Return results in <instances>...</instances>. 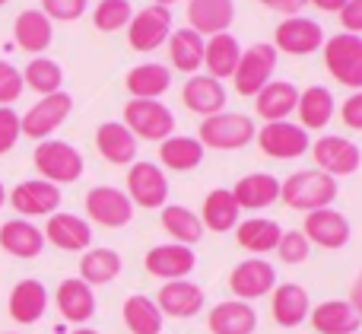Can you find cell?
<instances>
[{"instance_id":"obj_20","label":"cell","mask_w":362,"mask_h":334,"mask_svg":"<svg viewBox=\"0 0 362 334\" xmlns=\"http://www.w3.org/2000/svg\"><path fill=\"white\" fill-rule=\"evenodd\" d=\"M204 287H197L194 280H169L156 293L159 312L169 318H194L197 312H204Z\"/></svg>"},{"instance_id":"obj_34","label":"cell","mask_w":362,"mask_h":334,"mask_svg":"<svg viewBox=\"0 0 362 334\" xmlns=\"http://www.w3.org/2000/svg\"><path fill=\"white\" fill-rule=\"evenodd\" d=\"M299 102V89L286 80H270L261 93L255 96V112L264 121H289Z\"/></svg>"},{"instance_id":"obj_15","label":"cell","mask_w":362,"mask_h":334,"mask_svg":"<svg viewBox=\"0 0 362 334\" xmlns=\"http://www.w3.org/2000/svg\"><path fill=\"white\" fill-rule=\"evenodd\" d=\"M274 287H276V267L264 258L238 261L229 274V290H232V296L242 299V303L267 296V293H274Z\"/></svg>"},{"instance_id":"obj_48","label":"cell","mask_w":362,"mask_h":334,"mask_svg":"<svg viewBox=\"0 0 362 334\" xmlns=\"http://www.w3.org/2000/svg\"><path fill=\"white\" fill-rule=\"evenodd\" d=\"M340 25L350 35H362V0H346V6L340 10Z\"/></svg>"},{"instance_id":"obj_18","label":"cell","mask_w":362,"mask_h":334,"mask_svg":"<svg viewBox=\"0 0 362 334\" xmlns=\"http://www.w3.org/2000/svg\"><path fill=\"white\" fill-rule=\"evenodd\" d=\"M45 242H51L61 252H86L93 248V226H89L86 217L76 214H51L48 223H45Z\"/></svg>"},{"instance_id":"obj_35","label":"cell","mask_w":362,"mask_h":334,"mask_svg":"<svg viewBox=\"0 0 362 334\" xmlns=\"http://www.w3.org/2000/svg\"><path fill=\"white\" fill-rule=\"evenodd\" d=\"M204 144L187 134H172L159 144V166L169 172H191L204 163Z\"/></svg>"},{"instance_id":"obj_37","label":"cell","mask_w":362,"mask_h":334,"mask_svg":"<svg viewBox=\"0 0 362 334\" xmlns=\"http://www.w3.org/2000/svg\"><path fill=\"white\" fill-rule=\"evenodd\" d=\"M204 45L206 38L197 35L194 29H172L169 35V61L178 74H187L194 76L200 67H204Z\"/></svg>"},{"instance_id":"obj_36","label":"cell","mask_w":362,"mask_h":334,"mask_svg":"<svg viewBox=\"0 0 362 334\" xmlns=\"http://www.w3.org/2000/svg\"><path fill=\"white\" fill-rule=\"evenodd\" d=\"M283 236V226L276 220H267V217H251V220H242L235 226V242L238 248L257 255H267V252H276V242Z\"/></svg>"},{"instance_id":"obj_9","label":"cell","mask_w":362,"mask_h":334,"mask_svg":"<svg viewBox=\"0 0 362 334\" xmlns=\"http://www.w3.org/2000/svg\"><path fill=\"white\" fill-rule=\"evenodd\" d=\"M172 25H175V19H172L169 6L150 4L134 13L131 23H127V45L134 51H156L169 42Z\"/></svg>"},{"instance_id":"obj_28","label":"cell","mask_w":362,"mask_h":334,"mask_svg":"<svg viewBox=\"0 0 362 334\" xmlns=\"http://www.w3.org/2000/svg\"><path fill=\"white\" fill-rule=\"evenodd\" d=\"M13 42L25 51V54H42L54 42V23L45 16L42 10H23L13 23Z\"/></svg>"},{"instance_id":"obj_58","label":"cell","mask_w":362,"mask_h":334,"mask_svg":"<svg viewBox=\"0 0 362 334\" xmlns=\"http://www.w3.org/2000/svg\"><path fill=\"white\" fill-rule=\"evenodd\" d=\"M356 334H362V331H356Z\"/></svg>"},{"instance_id":"obj_50","label":"cell","mask_w":362,"mask_h":334,"mask_svg":"<svg viewBox=\"0 0 362 334\" xmlns=\"http://www.w3.org/2000/svg\"><path fill=\"white\" fill-rule=\"evenodd\" d=\"M267 10L283 13V16H302V10L308 6V0H261Z\"/></svg>"},{"instance_id":"obj_8","label":"cell","mask_w":362,"mask_h":334,"mask_svg":"<svg viewBox=\"0 0 362 334\" xmlns=\"http://www.w3.org/2000/svg\"><path fill=\"white\" fill-rule=\"evenodd\" d=\"M70 112H74V96L61 89V93H54V96H42L29 112L19 115V125H23L25 137L42 144V140H48L51 134L70 118Z\"/></svg>"},{"instance_id":"obj_49","label":"cell","mask_w":362,"mask_h":334,"mask_svg":"<svg viewBox=\"0 0 362 334\" xmlns=\"http://www.w3.org/2000/svg\"><path fill=\"white\" fill-rule=\"evenodd\" d=\"M340 118H344L346 127H353V131H362V89H359V93H353L350 99L344 102V108H340Z\"/></svg>"},{"instance_id":"obj_16","label":"cell","mask_w":362,"mask_h":334,"mask_svg":"<svg viewBox=\"0 0 362 334\" xmlns=\"http://www.w3.org/2000/svg\"><path fill=\"white\" fill-rule=\"evenodd\" d=\"M302 236H305L312 246L327 248V252H337V248H344L346 242H350L353 229H350V220H346L340 210L321 207V210H312V214H305Z\"/></svg>"},{"instance_id":"obj_13","label":"cell","mask_w":362,"mask_h":334,"mask_svg":"<svg viewBox=\"0 0 362 334\" xmlns=\"http://www.w3.org/2000/svg\"><path fill=\"white\" fill-rule=\"evenodd\" d=\"M6 201L16 210L23 220L32 217H51L61 207V188L45 178H29V182H19L13 191H6Z\"/></svg>"},{"instance_id":"obj_30","label":"cell","mask_w":362,"mask_h":334,"mask_svg":"<svg viewBox=\"0 0 362 334\" xmlns=\"http://www.w3.org/2000/svg\"><path fill=\"white\" fill-rule=\"evenodd\" d=\"M95 150L112 166L137 163V137H134L121 121H105V125H99V131H95Z\"/></svg>"},{"instance_id":"obj_11","label":"cell","mask_w":362,"mask_h":334,"mask_svg":"<svg viewBox=\"0 0 362 334\" xmlns=\"http://www.w3.org/2000/svg\"><path fill=\"white\" fill-rule=\"evenodd\" d=\"M86 217L89 223L105 229H121L134 220V204L121 188L112 185H95L86 191Z\"/></svg>"},{"instance_id":"obj_44","label":"cell","mask_w":362,"mask_h":334,"mask_svg":"<svg viewBox=\"0 0 362 334\" xmlns=\"http://www.w3.org/2000/svg\"><path fill=\"white\" fill-rule=\"evenodd\" d=\"M276 255L283 265H302L312 255V242L302 236V229H283L280 242H276Z\"/></svg>"},{"instance_id":"obj_45","label":"cell","mask_w":362,"mask_h":334,"mask_svg":"<svg viewBox=\"0 0 362 334\" xmlns=\"http://www.w3.org/2000/svg\"><path fill=\"white\" fill-rule=\"evenodd\" d=\"M89 0H42V13L51 23H74L86 13Z\"/></svg>"},{"instance_id":"obj_38","label":"cell","mask_w":362,"mask_h":334,"mask_svg":"<svg viewBox=\"0 0 362 334\" xmlns=\"http://www.w3.org/2000/svg\"><path fill=\"white\" fill-rule=\"evenodd\" d=\"M238 204L235 197H232L229 188H213L210 195L204 197V207H200V223H204V229H210V233H229V229L238 226Z\"/></svg>"},{"instance_id":"obj_55","label":"cell","mask_w":362,"mask_h":334,"mask_svg":"<svg viewBox=\"0 0 362 334\" xmlns=\"http://www.w3.org/2000/svg\"><path fill=\"white\" fill-rule=\"evenodd\" d=\"M6 204V188H4V182H0V207Z\"/></svg>"},{"instance_id":"obj_17","label":"cell","mask_w":362,"mask_h":334,"mask_svg":"<svg viewBox=\"0 0 362 334\" xmlns=\"http://www.w3.org/2000/svg\"><path fill=\"white\" fill-rule=\"evenodd\" d=\"M146 274L159 280H187L191 271L197 267V255L191 246H178V242H163V246H153L144 258Z\"/></svg>"},{"instance_id":"obj_43","label":"cell","mask_w":362,"mask_h":334,"mask_svg":"<svg viewBox=\"0 0 362 334\" xmlns=\"http://www.w3.org/2000/svg\"><path fill=\"white\" fill-rule=\"evenodd\" d=\"M134 16L131 0H99V6L93 10V25L99 32H118L127 29Z\"/></svg>"},{"instance_id":"obj_6","label":"cell","mask_w":362,"mask_h":334,"mask_svg":"<svg viewBox=\"0 0 362 334\" xmlns=\"http://www.w3.org/2000/svg\"><path fill=\"white\" fill-rule=\"evenodd\" d=\"M169 178H165V169L159 163H131L127 166V191L134 207L144 210H163L169 204Z\"/></svg>"},{"instance_id":"obj_31","label":"cell","mask_w":362,"mask_h":334,"mask_svg":"<svg viewBox=\"0 0 362 334\" xmlns=\"http://www.w3.org/2000/svg\"><path fill=\"white\" fill-rule=\"evenodd\" d=\"M238 57H242V45L232 32H219V35H210L204 45V67H206V76L213 80H232L238 67Z\"/></svg>"},{"instance_id":"obj_7","label":"cell","mask_w":362,"mask_h":334,"mask_svg":"<svg viewBox=\"0 0 362 334\" xmlns=\"http://www.w3.org/2000/svg\"><path fill=\"white\" fill-rule=\"evenodd\" d=\"M276 57H280V51H276L274 45H267V42H255L251 48H245L242 57H238L235 74H232L235 93L238 96H251V99H255V96L270 83V76H274Z\"/></svg>"},{"instance_id":"obj_2","label":"cell","mask_w":362,"mask_h":334,"mask_svg":"<svg viewBox=\"0 0 362 334\" xmlns=\"http://www.w3.org/2000/svg\"><path fill=\"white\" fill-rule=\"evenodd\" d=\"M32 163H35V172L45 178V182L51 185H74L76 178L83 175V169H86V163H83V153L76 150L74 144H67V140H42V144L35 146V153H32Z\"/></svg>"},{"instance_id":"obj_14","label":"cell","mask_w":362,"mask_h":334,"mask_svg":"<svg viewBox=\"0 0 362 334\" xmlns=\"http://www.w3.org/2000/svg\"><path fill=\"white\" fill-rule=\"evenodd\" d=\"M321 45H325V29L308 16H286L274 32V48L293 57L315 54Z\"/></svg>"},{"instance_id":"obj_42","label":"cell","mask_w":362,"mask_h":334,"mask_svg":"<svg viewBox=\"0 0 362 334\" xmlns=\"http://www.w3.org/2000/svg\"><path fill=\"white\" fill-rule=\"evenodd\" d=\"M23 83L29 89H35L38 96H54V93H61V86H64V67L54 61V57L38 54L25 64Z\"/></svg>"},{"instance_id":"obj_23","label":"cell","mask_w":362,"mask_h":334,"mask_svg":"<svg viewBox=\"0 0 362 334\" xmlns=\"http://www.w3.org/2000/svg\"><path fill=\"white\" fill-rule=\"evenodd\" d=\"M270 312L280 328H299L302 322H308V312H312L308 290L302 284H276L270 293Z\"/></svg>"},{"instance_id":"obj_29","label":"cell","mask_w":362,"mask_h":334,"mask_svg":"<svg viewBox=\"0 0 362 334\" xmlns=\"http://www.w3.org/2000/svg\"><path fill=\"white\" fill-rule=\"evenodd\" d=\"M0 248H4L6 255H13V258H23V261L38 258L45 248V233L32 220L16 217V220H6L4 226H0Z\"/></svg>"},{"instance_id":"obj_21","label":"cell","mask_w":362,"mask_h":334,"mask_svg":"<svg viewBox=\"0 0 362 334\" xmlns=\"http://www.w3.org/2000/svg\"><path fill=\"white\" fill-rule=\"evenodd\" d=\"M54 306H57V312H61L64 322H70V325L80 328V325H86L89 318L95 316V293H93V287L83 284L80 277H67V280L57 284Z\"/></svg>"},{"instance_id":"obj_46","label":"cell","mask_w":362,"mask_h":334,"mask_svg":"<svg viewBox=\"0 0 362 334\" xmlns=\"http://www.w3.org/2000/svg\"><path fill=\"white\" fill-rule=\"evenodd\" d=\"M23 70L13 67L10 61H0V105H13L23 96Z\"/></svg>"},{"instance_id":"obj_54","label":"cell","mask_w":362,"mask_h":334,"mask_svg":"<svg viewBox=\"0 0 362 334\" xmlns=\"http://www.w3.org/2000/svg\"><path fill=\"white\" fill-rule=\"evenodd\" d=\"M153 4H156V6H169V10H172V4H178V0H153Z\"/></svg>"},{"instance_id":"obj_19","label":"cell","mask_w":362,"mask_h":334,"mask_svg":"<svg viewBox=\"0 0 362 334\" xmlns=\"http://www.w3.org/2000/svg\"><path fill=\"white\" fill-rule=\"evenodd\" d=\"M181 102H185L187 112L200 115V118H210V115H219L226 112V102H229V93H226V86L219 80H213V76H187L185 86H181Z\"/></svg>"},{"instance_id":"obj_4","label":"cell","mask_w":362,"mask_h":334,"mask_svg":"<svg viewBox=\"0 0 362 334\" xmlns=\"http://www.w3.org/2000/svg\"><path fill=\"white\" fill-rule=\"evenodd\" d=\"M257 127L248 115L238 112H219L200 121L197 140L204 144V150H242L255 140Z\"/></svg>"},{"instance_id":"obj_24","label":"cell","mask_w":362,"mask_h":334,"mask_svg":"<svg viewBox=\"0 0 362 334\" xmlns=\"http://www.w3.org/2000/svg\"><path fill=\"white\" fill-rule=\"evenodd\" d=\"M232 19H235L232 0H187V29H194L204 38L229 32Z\"/></svg>"},{"instance_id":"obj_25","label":"cell","mask_w":362,"mask_h":334,"mask_svg":"<svg viewBox=\"0 0 362 334\" xmlns=\"http://www.w3.org/2000/svg\"><path fill=\"white\" fill-rule=\"evenodd\" d=\"M229 191L235 197L238 210H264L280 201V178L270 175V172H251V175L238 178Z\"/></svg>"},{"instance_id":"obj_41","label":"cell","mask_w":362,"mask_h":334,"mask_svg":"<svg viewBox=\"0 0 362 334\" xmlns=\"http://www.w3.org/2000/svg\"><path fill=\"white\" fill-rule=\"evenodd\" d=\"M121 316H124V325H127V331H131V334H163L165 316L159 312L156 299L144 296V293L127 296Z\"/></svg>"},{"instance_id":"obj_12","label":"cell","mask_w":362,"mask_h":334,"mask_svg":"<svg viewBox=\"0 0 362 334\" xmlns=\"http://www.w3.org/2000/svg\"><path fill=\"white\" fill-rule=\"evenodd\" d=\"M255 137H257L261 153H267V156H274V159H299V156H305L308 146H312L308 131L293 125V121H267Z\"/></svg>"},{"instance_id":"obj_40","label":"cell","mask_w":362,"mask_h":334,"mask_svg":"<svg viewBox=\"0 0 362 334\" xmlns=\"http://www.w3.org/2000/svg\"><path fill=\"white\" fill-rule=\"evenodd\" d=\"M163 229L172 236V242H178V246H197L200 239H204V223H200V217L194 214L191 207H181V204H165L163 207Z\"/></svg>"},{"instance_id":"obj_53","label":"cell","mask_w":362,"mask_h":334,"mask_svg":"<svg viewBox=\"0 0 362 334\" xmlns=\"http://www.w3.org/2000/svg\"><path fill=\"white\" fill-rule=\"evenodd\" d=\"M70 334H99V331H93V328H86V325H80V328H74Z\"/></svg>"},{"instance_id":"obj_39","label":"cell","mask_w":362,"mask_h":334,"mask_svg":"<svg viewBox=\"0 0 362 334\" xmlns=\"http://www.w3.org/2000/svg\"><path fill=\"white\" fill-rule=\"evenodd\" d=\"M124 261L115 248H86L80 258V280L89 287H105L121 274Z\"/></svg>"},{"instance_id":"obj_22","label":"cell","mask_w":362,"mask_h":334,"mask_svg":"<svg viewBox=\"0 0 362 334\" xmlns=\"http://www.w3.org/2000/svg\"><path fill=\"white\" fill-rule=\"evenodd\" d=\"M6 312L16 325H35L42 322V316L48 312V290H45L42 280L25 277L19 280L10 290V299H6Z\"/></svg>"},{"instance_id":"obj_5","label":"cell","mask_w":362,"mask_h":334,"mask_svg":"<svg viewBox=\"0 0 362 334\" xmlns=\"http://www.w3.org/2000/svg\"><path fill=\"white\" fill-rule=\"evenodd\" d=\"M121 125L140 140L163 144L175 134V112L159 99H131L124 105V121Z\"/></svg>"},{"instance_id":"obj_51","label":"cell","mask_w":362,"mask_h":334,"mask_svg":"<svg viewBox=\"0 0 362 334\" xmlns=\"http://www.w3.org/2000/svg\"><path fill=\"white\" fill-rule=\"evenodd\" d=\"M312 6H318L321 13H340L346 6V0H308Z\"/></svg>"},{"instance_id":"obj_33","label":"cell","mask_w":362,"mask_h":334,"mask_svg":"<svg viewBox=\"0 0 362 334\" xmlns=\"http://www.w3.org/2000/svg\"><path fill=\"white\" fill-rule=\"evenodd\" d=\"M124 86H127V93H131V99H159V96H165L172 86V70L156 61L137 64V67L127 70Z\"/></svg>"},{"instance_id":"obj_3","label":"cell","mask_w":362,"mask_h":334,"mask_svg":"<svg viewBox=\"0 0 362 334\" xmlns=\"http://www.w3.org/2000/svg\"><path fill=\"white\" fill-rule=\"evenodd\" d=\"M325 54V67L340 86H350L353 93L362 89V35L350 32H337V35L325 38L321 45Z\"/></svg>"},{"instance_id":"obj_32","label":"cell","mask_w":362,"mask_h":334,"mask_svg":"<svg viewBox=\"0 0 362 334\" xmlns=\"http://www.w3.org/2000/svg\"><path fill=\"white\" fill-rule=\"evenodd\" d=\"M334 112H337V102L334 93L327 86H308L299 89V102H296V115H299V127L305 131H321V127L331 125Z\"/></svg>"},{"instance_id":"obj_26","label":"cell","mask_w":362,"mask_h":334,"mask_svg":"<svg viewBox=\"0 0 362 334\" xmlns=\"http://www.w3.org/2000/svg\"><path fill=\"white\" fill-rule=\"evenodd\" d=\"M206 328H210V334H255L257 312L251 303L226 299V303H216L206 312Z\"/></svg>"},{"instance_id":"obj_47","label":"cell","mask_w":362,"mask_h":334,"mask_svg":"<svg viewBox=\"0 0 362 334\" xmlns=\"http://www.w3.org/2000/svg\"><path fill=\"white\" fill-rule=\"evenodd\" d=\"M23 137V125H19V115L13 112V105H0V156L10 153L13 146Z\"/></svg>"},{"instance_id":"obj_52","label":"cell","mask_w":362,"mask_h":334,"mask_svg":"<svg viewBox=\"0 0 362 334\" xmlns=\"http://www.w3.org/2000/svg\"><path fill=\"white\" fill-rule=\"evenodd\" d=\"M350 306L359 312V318H362V271H359L356 284H353V290H350Z\"/></svg>"},{"instance_id":"obj_27","label":"cell","mask_w":362,"mask_h":334,"mask_svg":"<svg viewBox=\"0 0 362 334\" xmlns=\"http://www.w3.org/2000/svg\"><path fill=\"white\" fill-rule=\"evenodd\" d=\"M308 322L318 334H356L362 318L350 306V299H325V303L312 306Z\"/></svg>"},{"instance_id":"obj_57","label":"cell","mask_w":362,"mask_h":334,"mask_svg":"<svg viewBox=\"0 0 362 334\" xmlns=\"http://www.w3.org/2000/svg\"><path fill=\"white\" fill-rule=\"evenodd\" d=\"M6 334H16V331H6Z\"/></svg>"},{"instance_id":"obj_1","label":"cell","mask_w":362,"mask_h":334,"mask_svg":"<svg viewBox=\"0 0 362 334\" xmlns=\"http://www.w3.org/2000/svg\"><path fill=\"white\" fill-rule=\"evenodd\" d=\"M280 201L302 214L331 207L337 201V178H331L321 169H299L280 182Z\"/></svg>"},{"instance_id":"obj_10","label":"cell","mask_w":362,"mask_h":334,"mask_svg":"<svg viewBox=\"0 0 362 334\" xmlns=\"http://www.w3.org/2000/svg\"><path fill=\"white\" fill-rule=\"evenodd\" d=\"M308 150H312V156H315V169L327 172L331 178L353 175L362 166V150L353 140L340 137V134H325V137H318Z\"/></svg>"},{"instance_id":"obj_56","label":"cell","mask_w":362,"mask_h":334,"mask_svg":"<svg viewBox=\"0 0 362 334\" xmlns=\"http://www.w3.org/2000/svg\"><path fill=\"white\" fill-rule=\"evenodd\" d=\"M4 4H10V0H0V6H4Z\"/></svg>"}]
</instances>
